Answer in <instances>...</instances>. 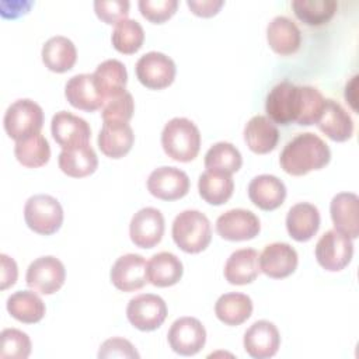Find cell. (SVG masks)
<instances>
[{
    "label": "cell",
    "instance_id": "1",
    "mask_svg": "<svg viewBox=\"0 0 359 359\" xmlns=\"http://www.w3.org/2000/svg\"><path fill=\"white\" fill-rule=\"evenodd\" d=\"M331 160L328 144L317 135L304 132L290 139L279 156L280 168L294 177L324 168Z\"/></svg>",
    "mask_w": 359,
    "mask_h": 359
},
{
    "label": "cell",
    "instance_id": "2",
    "mask_svg": "<svg viewBox=\"0 0 359 359\" xmlns=\"http://www.w3.org/2000/svg\"><path fill=\"white\" fill-rule=\"evenodd\" d=\"M161 146L170 158L180 163L192 161L201 149V132L191 119L172 118L163 128Z\"/></svg>",
    "mask_w": 359,
    "mask_h": 359
},
{
    "label": "cell",
    "instance_id": "3",
    "mask_svg": "<svg viewBox=\"0 0 359 359\" xmlns=\"http://www.w3.org/2000/svg\"><path fill=\"white\" fill-rule=\"evenodd\" d=\"M172 240L187 254H198L212 241V226L208 216L195 209L178 213L171 227Z\"/></svg>",
    "mask_w": 359,
    "mask_h": 359
},
{
    "label": "cell",
    "instance_id": "4",
    "mask_svg": "<svg viewBox=\"0 0 359 359\" xmlns=\"http://www.w3.org/2000/svg\"><path fill=\"white\" fill-rule=\"evenodd\" d=\"M24 220L34 233L50 236L63 223V208L55 196L36 194L29 196L24 205Z\"/></svg>",
    "mask_w": 359,
    "mask_h": 359
},
{
    "label": "cell",
    "instance_id": "5",
    "mask_svg": "<svg viewBox=\"0 0 359 359\" xmlns=\"http://www.w3.org/2000/svg\"><path fill=\"white\" fill-rule=\"evenodd\" d=\"M3 126L8 137L17 140L41 133L43 109L29 98H20L8 105L4 112Z\"/></svg>",
    "mask_w": 359,
    "mask_h": 359
},
{
    "label": "cell",
    "instance_id": "6",
    "mask_svg": "<svg viewBox=\"0 0 359 359\" xmlns=\"http://www.w3.org/2000/svg\"><path fill=\"white\" fill-rule=\"evenodd\" d=\"M168 314L163 297L153 293H142L132 297L126 306L128 321L139 331H154L163 325Z\"/></svg>",
    "mask_w": 359,
    "mask_h": 359
},
{
    "label": "cell",
    "instance_id": "7",
    "mask_svg": "<svg viewBox=\"0 0 359 359\" xmlns=\"http://www.w3.org/2000/svg\"><path fill=\"white\" fill-rule=\"evenodd\" d=\"M299 86L289 80H283L276 83L266 94L265 112L273 123L286 126L296 122L299 115Z\"/></svg>",
    "mask_w": 359,
    "mask_h": 359
},
{
    "label": "cell",
    "instance_id": "8",
    "mask_svg": "<svg viewBox=\"0 0 359 359\" xmlns=\"http://www.w3.org/2000/svg\"><path fill=\"white\" fill-rule=\"evenodd\" d=\"M316 259L321 268L330 272L342 271L352 259V240L335 229L325 231L316 244Z\"/></svg>",
    "mask_w": 359,
    "mask_h": 359
},
{
    "label": "cell",
    "instance_id": "9",
    "mask_svg": "<svg viewBox=\"0 0 359 359\" xmlns=\"http://www.w3.org/2000/svg\"><path fill=\"white\" fill-rule=\"evenodd\" d=\"M137 80L150 90H163L172 84L177 73L174 60L163 52L151 50L142 55L135 66Z\"/></svg>",
    "mask_w": 359,
    "mask_h": 359
},
{
    "label": "cell",
    "instance_id": "10",
    "mask_svg": "<svg viewBox=\"0 0 359 359\" xmlns=\"http://www.w3.org/2000/svg\"><path fill=\"white\" fill-rule=\"evenodd\" d=\"M66 280L63 262L53 255H43L34 259L25 273V282L29 289L41 294L56 293Z\"/></svg>",
    "mask_w": 359,
    "mask_h": 359
},
{
    "label": "cell",
    "instance_id": "11",
    "mask_svg": "<svg viewBox=\"0 0 359 359\" xmlns=\"http://www.w3.org/2000/svg\"><path fill=\"white\" fill-rule=\"evenodd\" d=\"M170 348L181 356H194L206 344V330L195 317L177 318L167 334Z\"/></svg>",
    "mask_w": 359,
    "mask_h": 359
},
{
    "label": "cell",
    "instance_id": "12",
    "mask_svg": "<svg viewBox=\"0 0 359 359\" xmlns=\"http://www.w3.org/2000/svg\"><path fill=\"white\" fill-rule=\"evenodd\" d=\"M146 187L147 191L157 199L177 201L188 194L191 182L185 171L177 167L163 165L150 172Z\"/></svg>",
    "mask_w": 359,
    "mask_h": 359
},
{
    "label": "cell",
    "instance_id": "13",
    "mask_svg": "<svg viewBox=\"0 0 359 359\" xmlns=\"http://www.w3.org/2000/svg\"><path fill=\"white\" fill-rule=\"evenodd\" d=\"M164 216L153 206L139 209L130 219L129 237L139 248L156 247L164 234Z\"/></svg>",
    "mask_w": 359,
    "mask_h": 359
},
{
    "label": "cell",
    "instance_id": "14",
    "mask_svg": "<svg viewBox=\"0 0 359 359\" xmlns=\"http://www.w3.org/2000/svg\"><path fill=\"white\" fill-rule=\"evenodd\" d=\"M216 231L227 241H245L259 234L261 223L258 216L251 210L236 208L217 217Z\"/></svg>",
    "mask_w": 359,
    "mask_h": 359
},
{
    "label": "cell",
    "instance_id": "15",
    "mask_svg": "<svg viewBox=\"0 0 359 359\" xmlns=\"http://www.w3.org/2000/svg\"><path fill=\"white\" fill-rule=\"evenodd\" d=\"M244 351L254 359H269L280 346V334L276 325L268 320L252 323L243 338Z\"/></svg>",
    "mask_w": 359,
    "mask_h": 359
},
{
    "label": "cell",
    "instance_id": "16",
    "mask_svg": "<svg viewBox=\"0 0 359 359\" xmlns=\"http://www.w3.org/2000/svg\"><path fill=\"white\" fill-rule=\"evenodd\" d=\"M50 132L62 149L87 144L91 137V128L87 121L69 111H59L52 116Z\"/></svg>",
    "mask_w": 359,
    "mask_h": 359
},
{
    "label": "cell",
    "instance_id": "17",
    "mask_svg": "<svg viewBox=\"0 0 359 359\" xmlns=\"http://www.w3.org/2000/svg\"><path fill=\"white\" fill-rule=\"evenodd\" d=\"M146 266L147 262L140 254L121 255L111 268V282L121 292L139 290L147 283Z\"/></svg>",
    "mask_w": 359,
    "mask_h": 359
},
{
    "label": "cell",
    "instance_id": "18",
    "mask_svg": "<svg viewBox=\"0 0 359 359\" xmlns=\"http://www.w3.org/2000/svg\"><path fill=\"white\" fill-rule=\"evenodd\" d=\"M297 264V252L287 243H271L259 254V269L272 279H283L292 275Z\"/></svg>",
    "mask_w": 359,
    "mask_h": 359
},
{
    "label": "cell",
    "instance_id": "19",
    "mask_svg": "<svg viewBox=\"0 0 359 359\" xmlns=\"http://www.w3.org/2000/svg\"><path fill=\"white\" fill-rule=\"evenodd\" d=\"M334 229L351 240L359 236V198L353 192H339L330 203Z\"/></svg>",
    "mask_w": 359,
    "mask_h": 359
},
{
    "label": "cell",
    "instance_id": "20",
    "mask_svg": "<svg viewBox=\"0 0 359 359\" xmlns=\"http://www.w3.org/2000/svg\"><path fill=\"white\" fill-rule=\"evenodd\" d=\"M266 41L275 53L289 56L299 50L302 45V32L296 22L289 17L276 15L266 25Z\"/></svg>",
    "mask_w": 359,
    "mask_h": 359
},
{
    "label": "cell",
    "instance_id": "21",
    "mask_svg": "<svg viewBox=\"0 0 359 359\" xmlns=\"http://www.w3.org/2000/svg\"><path fill=\"white\" fill-rule=\"evenodd\" d=\"M250 201L262 210L278 209L286 198V187L282 180L272 174L254 177L248 184Z\"/></svg>",
    "mask_w": 359,
    "mask_h": 359
},
{
    "label": "cell",
    "instance_id": "22",
    "mask_svg": "<svg viewBox=\"0 0 359 359\" xmlns=\"http://www.w3.org/2000/svg\"><path fill=\"white\" fill-rule=\"evenodd\" d=\"M259 254L254 248H240L230 254L224 264V279L230 285H248L259 275Z\"/></svg>",
    "mask_w": 359,
    "mask_h": 359
},
{
    "label": "cell",
    "instance_id": "23",
    "mask_svg": "<svg viewBox=\"0 0 359 359\" xmlns=\"http://www.w3.org/2000/svg\"><path fill=\"white\" fill-rule=\"evenodd\" d=\"M285 223L289 236L299 243H304L317 234L320 229V212L310 202H299L287 210Z\"/></svg>",
    "mask_w": 359,
    "mask_h": 359
},
{
    "label": "cell",
    "instance_id": "24",
    "mask_svg": "<svg viewBox=\"0 0 359 359\" xmlns=\"http://www.w3.org/2000/svg\"><path fill=\"white\" fill-rule=\"evenodd\" d=\"M317 128L334 142H346L353 135V121L342 105L331 98L325 100Z\"/></svg>",
    "mask_w": 359,
    "mask_h": 359
},
{
    "label": "cell",
    "instance_id": "25",
    "mask_svg": "<svg viewBox=\"0 0 359 359\" xmlns=\"http://www.w3.org/2000/svg\"><path fill=\"white\" fill-rule=\"evenodd\" d=\"M65 97L72 107L87 112L97 111L104 105V98L94 84L93 74L88 73L70 77L65 86Z\"/></svg>",
    "mask_w": 359,
    "mask_h": 359
},
{
    "label": "cell",
    "instance_id": "26",
    "mask_svg": "<svg viewBox=\"0 0 359 359\" xmlns=\"http://www.w3.org/2000/svg\"><path fill=\"white\" fill-rule=\"evenodd\" d=\"M93 79L104 102L126 91L128 72L125 65L118 59H107L101 62L93 73Z\"/></svg>",
    "mask_w": 359,
    "mask_h": 359
},
{
    "label": "cell",
    "instance_id": "27",
    "mask_svg": "<svg viewBox=\"0 0 359 359\" xmlns=\"http://www.w3.org/2000/svg\"><path fill=\"white\" fill-rule=\"evenodd\" d=\"M97 143L101 153L107 157L122 158L130 151L135 143V133L129 123L104 122Z\"/></svg>",
    "mask_w": 359,
    "mask_h": 359
},
{
    "label": "cell",
    "instance_id": "28",
    "mask_svg": "<svg viewBox=\"0 0 359 359\" xmlns=\"http://www.w3.org/2000/svg\"><path fill=\"white\" fill-rule=\"evenodd\" d=\"M244 142L252 153L266 154L276 147L279 130L268 116L255 115L244 126Z\"/></svg>",
    "mask_w": 359,
    "mask_h": 359
},
{
    "label": "cell",
    "instance_id": "29",
    "mask_svg": "<svg viewBox=\"0 0 359 359\" xmlns=\"http://www.w3.org/2000/svg\"><path fill=\"white\" fill-rule=\"evenodd\" d=\"M146 272L149 283L157 287H168L181 280L184 266L175 254L161 251L147 261Z\"/></svg>",
    "mask_w": 359,
    "mask_h": 359
},
{
    "label": "cell",
    "instance_id": "30",
    "mask_svg": "<svg viewBox=\"0 0 359 359\" xmlns=\"http://www.w3.org/2000/svg\"><path fill=\"white\" fill-rule=\"evenodd\" d=\"M59 168L72 178H83L91 175L98 167V157L94 149L87 144L62 149L57 157Z\"/></svg>",
    "mask_w": 359,
    "mask_h": 359
},
{
    "label": "cell",
    "instance_id": "31",
    "mask_svg": "<svg viewBox=\"0 0 359 359\" xmlns=\"http://www.w3.org/2000/svg\"><path fill=\"white\" fill-rule=\"evenodd\" d=\"M41 56L45 67L50 72L66 73L77 60V49L67 36L55 35L43 43Z\"/></svg>",
    "mask_w": 359,
    "mask_h": 359
},
{
    "label": "cell",
    "instance_id": "32",
    "mask_svg": "<svg viewBox=\"0 0 359 359\" xmlns=\"http://www.w3.org/2000/svg\"><path fill=\"white\" fill-rule=\"evenodd\" d=\"M6 309L8 314L20 323L36 324L46 311L43 300L35 290H18L7 297Z\"/></svg>",
    "mask_w": 359,
    "mask_h": 359
},
{
    "label": "cell",
    "instance_id": "33",
    "mask_svg": "<svg viewBox=\"0 0 359 359\" xmlns=\"http://www.w3.org/2000/svg\"><path fill=\"white\" fill-rule=\"evenodd\" d=\"M252 300L250 296L238 292H229L215 303V314L219 321L234 327L247 321L252 314Z\"/></svg>",
    "mask_w": 359,
    "mask_h": 359
},
{
    "label": "cell",
    "instance_id": "34",
    "mask_svg": "<svg viewBox=\"0 0 359 359\" xmlns=\"http://www.w3.org/2000/svg\"><path fill=\"white\" fill-rule=\"evenodd\" d=\"M198 191L205 202L219 206L231 198L234 191V181L230 174L206 170L199 175Z\"/></svg>",
    "mask_w": 359,
    "mask_h": 359
},
{
    "label": "cell",
    "instance_id": "35",
    "mask_svg": "<svg viewBox=\"0 0 359 359\" xmlns=\"http://www.w3.org/2000/svg\"><path fill=\"white\" fill-rule=\"evenodd\" d=\"M17 161L27 168H39L50 158V146L46 137L41 133L17 140L14 146Z\"/></svg>",
    "mask_w": 359,
    "mask_h": 359
},
{
    "label": "cell",
    "instance_id": "36",
    "mask_svg": "<svg viewBox=\"0 0 359 359\" xmlns=\"http://www.w3.org/2000/svg\"><path fill=\"white\" fill-rule=\"evenodd\" d=\"M203 164L206 170H213L231 175L241 168L243 157L240 150L233 143L217 142L206 151Z\"/></svg>",
    "mask_w": 359,
    "mask_h": 359
},
{
    "label": "cell",
    "instance_id": "37",
    "mask_svg": "<svg viewBox=\"0 0 359 359\" xmlns=\"http://www.w3.org/2000/svg\"><path fill=\"white\" fill-rule=\"evenodd\" d=\"M292 8L303 24L320 27L334 17L338 3L335 0H294L292 1Z\"/></svg>",
    "mask_w": 359,
    "mask_h": 359
},
{
    "label": "cell",
    "instance_id": "38",
    "mask_svg": "<svg viewBox=\"0 0 359 359\" xmlns=\"http://www.w3.org/2000/svg\"><path fill=\"white\" fill-rule=\"evenodd\" d=\"M111 42L119 53L133 55L142 48L144 42V29L136 20H121L112 29Z\"/></svg>",
    "mask_w": 359,
    "mask_h": 359
},
{
    "label": "cell",
    "instance_id": "39",
    "mask_svg": "<svg viewBox=\"0 0 359 359\" xmlns=\"http://www.w3.org/2000/svg\"><path fill=\"white\" fill-rule=\"evenodd\" d=\"M299 93L300 104L296 123L300 126L314 125L321 115L325 98L313 86H299Z\"/></svg>",
    "mask_w": 359,
    "mask_h": 359
},
{
    "label": "cell",
    "instance_id": "40",
    "mask_svg": "<svg viewBox=\"0 0 359 359\" xmlns=\"http://www.w3.org/2000/svg\"><path fill=\"white\" fill-rule=\"evenodd\" d=\"M0 359H27L32 344L27 332L17 328H4L0 334Z\"/></svg>",
    "mask_w": 359,
    "mask_h": 359
},
{
    "label": "cell",
    "instance_id": "41",
    "mask_svg": "<svg viewBox=\"0 0 359 359\" xmlns=\"http://www.w3.org/2000/svg\"><path fill=\"white\" fill-rule=\"evenodd\" d=\"M135 112V101L129 91L104 102L101 108L102 122L129 123Z\"/></svg>",
    "mask_w": 359,
    "mask_h": 359
},
{
    "label": "cell",
    "instance_id": "42",
    "mask_svg": "<svg viewBox=\"0 0 359 359\" xmlns=\"http://www.w3.org/2000/svg\"><path fill=\"white\" fill-rule=\"evenodd\" d=\"M140 14L153 24H163L174 15L178 7L177 0H140L137 3Z\"/></svg>",
    "mask_w": 359,
    "mask_h": 359
},
{
    "label": "cell",
    "instance_id": "43",
    "mask_svg": "<svg viewBox=\"0 0 359 359\" xmlns=\"http://www.w3.org/2000/svg\"><path fill=\"white\" fill-rule=\"evenodd\" d=\"M94 11L97 17L107 24H116L128 18L129 1L128 0H95Z\"/></svg>",
    "mask_w": 359,
    "mask_h": 359
},
{
    "label": "cell",
    "instance_id": "44",
    "mask_svg": "<svg viewBox=\"0 0 359 359\" xmlns=\"http://www.w3.org/2000/svg\"><path fill=\"white\" fill-rule=\"evenodd\" d=\"M140 355L135 349L133 344L125 338L112 337L107 341H104L98 351V358L101 359H109V358H139Z\"/></svg>",
    "mask_w": 359,
    "mask_h": 359
},
{
    "label": "cell",
    "instance_id": "45",
    "mask_svg": "<svg viewBox=\"0 0 359 359\" xmlns=\"http://www.w3.org/2000/svg\"><path fill=\"white\" fill-rule=\"evenodd\" d=\"M0 289L6 290L13 286L18 276V268L15 261L7 254H0Z\"/></svg>",
    "mask_w": 359,
    "mask_h": 359
},
{
    "label": "cell",
    "instance_id": "46",
    "mask_svg": "<svg viewBox=\"0 0 359 359\" xmlns=\"http://www.w3.org/2000/svg\"><path fill=\"white\" fill-rule=\"evenodd\" d=\"M224 4L223 0H188L187 6L195 15L199 17H212L219 13L222 6Z\"/></svg>",
    "mask_w": 359,
    "mask_h": 359
}]
</instances>
